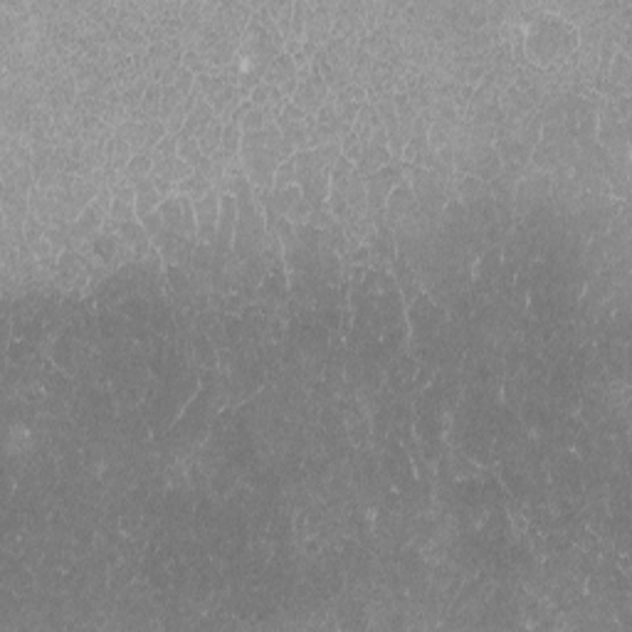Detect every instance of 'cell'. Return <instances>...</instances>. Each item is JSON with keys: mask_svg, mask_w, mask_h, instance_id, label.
Listing matches in <instances>:
<instances>
[{"mask_svg": "<svg viewBox=\"0 0 632 632\" xmlns=\"http://www.w3.org/2000/svg\"><path fill=\"white\" fill-rule=\"evenodd\" d=\"M160 217H163V227L170 232H180L183 235V205H180V195H168L160 203Z\"/></svg>", "mask_w": 632, "mask_h": 632, "instance_id": "obj_4", "label": "cell"}, {"mask_svg": "<svg viewBox=\"0 0 632 632\" xmlns=\"http://www.w3.org/2000/svg\"><path fill=\"white\" fill-rule=\"evenodd\" d=\"M289 185H297V170H294L292 158L284 160V163H279L277 173H274V188L272 190H282V188H289Z\"/></svg>", "mask_w": 632, "mask_h": 632, "instance_id": "obj_9", "label": "cell"}, {"mask_svg": "<svg viewBox=\"0 0 632 632\" xmlns=\"http://www.w3.org/2000/svg\"><path fill=\"white\" fill-rule=\"evenodd\" d=\"M153 170V158L148 151L143 153H134V158L129 160L126 170H124V178H126V183H136V180L146 178V175H151Z\"/></svg>", "mask_w": 632, "mask_h": 632, "instance_id": "obj_5", "label": "cell"}, {"mask_svg": "<svg viewBox=\"0 0 632 632\" xmlns=\"http://www.w3.org/2000/svg\"><path fill=\"white\" fill-rule=\"evenodd\" d=\"M143 225V230H146V235L151 237H156L160 230H163V217H160V212L158 210H153V212H148L146 217H143V220H138Z\"/></svg>", "mask_w": 632, "mask_h": 632, "instance_id": "obj_11", "label": "cell"}, {"mask_svg": "<svg viewBox=\"0 0 632 632\" xmlns=\"http://www.w3.org/2000/svg\"><path fill=\"white\" fill-rule=\"evenodd\" d=\"M173 87H175V89H178V94L185 99V97L193 94L195 75H193V72H190V70H185V67H180L178 75H175V80H173Z\"/></svg>", "mask_w": 632, "mask_h": 632, "instance_id": "obj_10", "label": "cell"}, {"mask_svg": "<svg viewBox=\"0 0 632 632\" xmlns=\"http://www.w3.org/2000/svg\"><path fill=\"white\" fill-rule=\"evenodd\" d=\"M134 190H136V217H138V220H143L148 212L158 210L160 203H163V198H165V195H160L156 190L151 175L136 180V183H134Z\"/></svg>", "mask_w": 632, "mask_h": 632, "instance_id": "obj_2", "label": "cell"}, {"mask_svg": "<svg viewBox=\"0 0 632 632\" xmlns=\"http://www.w3.org/2000/svg\"><path fill=\"white\" fill-rule=\"evenodd\" d=\"M220 195L222 190L217 193V188H212L210 193H205L200 200L193 203L195 210V225H198V242L203 245H215V237H217V215H220Z\"/></svg>", "mask_w": 632, "mask_h": 632, "instance_id": "obj_1", "label": "cell"}, {"mask_svg": "<svg viewBox=\"0 0 632 632\" xmlns=\"http://www.w3.org/2000/svg\"><path fill=\"white\" fill-rule=\"evenodd\" d=\"M215 111H212V107L208 104L205 99H198V104L193 107V111L188 114V119H185V126L183 131L178 134V136H188V138H200L205 134V129L210 126L212 121H215Z\"/></svg>", "mask_w": 632, "mask_h": 632, "instance_id": "obj_3", "label": "cell"}, {"mask_svg": "<svg viewBox=\"0 0 632 632\" xmlns=\"http://www.w3.org/2000/svg\"><path fill=\"white\" fill-rule=\"evenodd\" d=\"M178 158H183L190 168H198L200 160H203V151L198 146V138H188V136H178Z\"/></svg>", "mask_w": 632, "mask_h": 632, "instance_id": "obj_7", "label": "cell"}, {"mask_svg": "<svg viewBox=\"0 0 632 632\" xmlns=\"http://www.w3.org/2000/svg\"><path fill=\"white\" fill-rule=\"evenodd\" d=\"M267 124H272V119H269L267 109L250 107V111H247L245 119L240 121V129H242V134H252V131H260V129H264Z\"/></svg>", "mask_w": 632, "mask_h": 632, "instance_id": "obj_8", "label": "cell"}, {"mask_svg": "<svg viewBox=\"0 0 632 632\" xmlns=\"http://www.w3.org/2000/svg\"><path fill=\"white\" fill-rule=\"evenodd\" d=\"M222 129H225V124H222L220 119H215V121H212L210 126L205 129L203 136L198 138V146H200V151H203V156L210 158L212 153L220 148V143H222Z\"/></svg>", "mask_w": 632, "mask_h": 632, "instance_id": "obj_6", "label": "cell"}]
</instances>
